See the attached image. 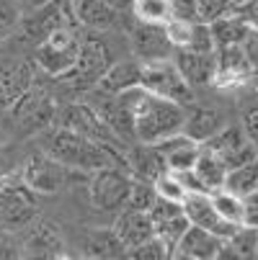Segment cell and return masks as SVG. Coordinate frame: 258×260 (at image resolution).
I'll list each match as a JSON object with an SVG mask.
<instances>
[{"label": "cell", "instance_id": "41", "mask_svg": "<svg viewBox=\"0 0 258 260\" xmlns=\"http://www.w3.org/2000/svg\"><path fill=\"white\" fill-rule=\"evenodd\" d=\"M13 175V162H11V155L6 150H0V183L8 180Z\"/></svg>", "mask_w": 258, "mask_h": 260}, {"label": "cell", "instance_id": "10", "mask_svg": "<svg viewBox=\"0 0 258 260\" xmlns=\"http://www.w3.org/2000/svg\"><path fill=\"white\" fill-rule=\"evenodd\" d=\"M129 44H132L134 57L145 64L173 59V54H176V47L168 39L165 26H150V23L134 21V26L129 28Z\"/></svg>", "mask_w": 258, "mask_h": 260}, {"label": "cell", "instance_id": "39", "mask_svg": "<svg viewBox=\"0 0 258 260\" xmlns=\"http://www.w3.org/2000/svg\"><path fill=\"white\" fill-rule=\"evenodd\" d=\"M238 16H240L253 31H258V0H253V3H250L248 8H243Z\"/></svg>", "mask_w": 258, "mask_h": 260}, {"label": "cell", "instance_id": "46", "mask_svg": "<svg viewBox=\"0 0 258 260\" xmlns=\"http://www.w3.org/2000/svg\"><path fill=\"white\" fill-rule=\"evenodd\" d=\"M0 230H3V227H0Z\"/></svg>", "mask_w": 258, "mask_h": 260}, {"label": "cell", "instance_id": "35", "mask_svg": "<svg viewBox=\"0 0 258 260\" xmlns=\"http://www.w3.org/2000/svg\"><path fill=\"white\" fill-rule=\"evenodd\" d=\"M240 126H243L245 137L250 139V144L258 150V101L250 103V106H245L243 116H240Z\"/></svg>", "mask_w": 258, "mask_h": 260}, {"label": "cell", "instance_id": "38", "mask_svg": "<svg viewBox=\"0 0 258 260\" xmlns=\"http://www.w3.org/2000/svg\"><path fill=\"white\" fill-rule=\"evenodd\" d=\"M245 224L258 227V191L245 196Z\"/></svg>", "mask_w": 258, "mask_h": 260}, {"label": "cell", "instance_id": "16", "mask_svg": "<svg viewBox=\"0 0 258 260\" xmlns=\"http://www.w3.org/2000/svg\"><path fill=\"white\" fill-rule=\"evenodd\" d=\"M114 230L122 237V242L127 245V250H134L142 242L158 237L150 211H137V209H122L114 219Z\"/></svg>", "mask_w": 258, "mask_h": 260}, {"label": "cell", "instance_id": "34", "mask_svg": "<svg viewBox=\"0 0 258 260\" xmlns=\"http://www.w3.org/2000/svg\"><path fill=\"white\" fill-rule=\"evenodd\" d=\"M21 26V11L13 6V0H0V36L11 34Z\"/></svg>", "mask_w": 258, "mask_h": 260}, {"label": "cell", "instance_id": "30", "mask_svg": "<svg viewBox=\"0 0 258 260\" xmlns=\"http://www.w3.org/2000/svg\"><path fill=\"white\" fill-rule=\"evenodd\" d=\"M155 193H158V199H165V201H173V204H183L186 201V188L181 185V180H178V175L176 173H170V170H165L155 183Z\"/></svg>", "mask_w": 258, "mask_h": 260}, {"label": "cell", "instance_id": "33", "mask_svg": "<svg viewBox=\"0 0 258 260\" xmlns=\"http://www.w3.org/2000/svg\"><path fill=\"white\" fill-rule=\"evenodd\" d=\"M199 3V21L214 23L233 13V0H196Z\"/></svg>", "mask_w": 258, "mask_h": 260}, {"label": "cell", "instance_id": "43", "mask_svg": "<svg viewBox=\"0 0 258 260\" xmlns=\"http://www.w3.org/2000/svg\"><path fill=\"white\" fill-rule=\"evenodd\" d=\"M23 3V8H26V13H31V11H39V8H44V6H49L52 0H21Z\"/></svg>", "mask_w": 258, "mask_h": 260}, {"label": "cell", "instance_id": "26", "mask_svg": "<svg viewBox=\"0 0 258 260\" xmlns=\"http://www.w3.org/2000/svg\"><path fill=\"white\" fill-rule=\"evenodd\" d=\"M212 26V36H214V44L217 49H227V47H243V42L248 39V34L253 31L240 16H225L219 18Z\"/></svg>", "mask_w": 258, "mask_h": 260}, {"label": "cell", "instance_id": "31", "mask_svg": "<svg viewBox=\"0 0 258 260\" xmlns=\"http://www.w3.org/2000/svg\"><path fill=\"white\" fill-rule=\"evenodd\" d=\"M173 245H168L163 237H153L142 242L139 247L129 250V260H170Z\"/></svg>", "mask_w": 258, "mask_h": 260}, {"label": "cell", "instance_id": "40", "mask_svg": "<svg viewBox=\"0 0 258 260\" xmlns=\"http://www.w3.org/2000/svg\"><path fill=\"white\" fill-rule=\"evenodd\" d=\"M217 260H248L233 242H227L225 240V245H222V250H219V255H217Z\"/></svg>", "mask_w": 258, "mask_h": 260}, {"label": "cell", "instance_id": "11", "mask_svg": "<svg viewBox=\"0 0 258 260\" xmlns=\"http://www.w3.org/2000/svg\"><path fill=\"white\" fill-rule=\"evenodd\" d=\"M204 147H209L212 152H217L219 157L225 160V165L233 170V168H240L250 160L258 157V150L250 144V139L245 137L243 126L240 124H227L222 132H219L214 139H209Z\"/></svg>", "mask_w": 258, "mask_h": 260}, {"label": "cell", "instance_id": "42", "mask_svg": "<svg viewBox=\"0 0 258 260\" xmlns=\"http://www.w3.org/2000/svg\"><path fill=\"white\" fill-rule=\"evenodd\" d=\"M108 6H111L117 13H122V16H127V13H132V6H134V0H106Z\"/></svg>", "mask_w": 258, "mask_h": 260}, {"label": "cell", "instance_id": "47", "mask_svg": "<svg viewBox=\"0 0 258 260\" xmlns=\"http://www.w3.org/2000/svg\"><path fill=\"white\" fill-rule=\"evenodd\" d=\"M85 260H88V257H85Z\"/></svg>", "mask_w": 258, "mask_h": 260}, {"label": "cell", "instance_id": "6", "mask_svg": "<svg viewBox=\"0 0 258 260\" xmlns=\"http://www.w3.org/2000/svg\"><path fill=\"white\" fill-rule=\"evenodd\" d=\"M36 219V201L34 191L23 183V178L11 175L0 183V227L16 232L26 230Z\"/></svg>", "mask_w": 258, "mask_h": 260}, {"label": "cell", "instance_id": "5", "mask_svg": "<svg viewBox=\"0 0 258 260\" xmlns=\"http://www.w3.org/2000/svg\"><path fill=\"white\" fill-rule=\"evenodd\" d=\"M80 44H83V36L78 34V28H60L47 42L34 47V59L47 75L65 78L78 62Z\"/></svg>", "mask_w": 258, "mask_h": 260}, {"label": "cell", "instance_id": "44", "mask_svg": "<svg viewBox=\"0 0 258 260\" xmlns=\"http://www.w3.org/2000/svg\"><path fill=\"white\" fill-rule=\"evenodd\" d=\"M170 260H196V257H194V255H189V252H183V250H178V247H173Z\"/></svg>", "mask_w": 258, "mask_h": 260}, {"label": "cell", "instance_id": "20", "mask_svg": "<svg viewBox=\"0 0 258 260\" xmlns=\"http://www.w3.org/2000/svg\"><path fill=\"white\" fill-rule=\"evenodd\" d=\"M70 3L78 23L88 31H98V34L111 31L122 18V13H117L106 0H70Z\"/></svg>", "mask_w": 258, "mask_h": 260}, {"label": "cell", "instance_id": "7", "mask_svg": "<svg viewBox=\"0 0 258 260\" xmlns=\"http://www.w3.org/2000/svg\"><path fill=\"white\" fill-rule=\"evenodd\" d=\"M78 18L72 13V3L70 0H52L49 6L31 11L21 18V34L23 39L34 47H39L42 42H47L49 36L60 28H78Z\"/></svg>", "mask_w": 258, "mask_h": 260}, {"label": "cell", "instance_id": "9", "mask_svg": "<svg viewBox=\"0 0 258 260\" xmlns=\"http://www.w3.org/2000/svg\"><path fill=\"white\" fill-rule=\"evenodd\" d=\"M142 88L160 95V98H168L173 103H181V106H189L196 98V90L183 80V75L178 72L173 59L145 64V70H142Z\"/></svg>", "mask_w": 258, "mask_h": 260}, {"label": "cell", "instance_id": "4", "mask_svg": "<svg viewBox=\"0 0 258 260\" xmlns=\"http://www.w3.org/2000/svg\"><path fill=\"white\" fill-rule=\"evenodd\" d=\"M114 54L108 49V44L101 39V36L91 34V36H83V44H80V54H78V62L72 67L65 78L67 85L72 88H98V83L103 80V75L114 64Z\"/></svg>", "mask_w": 258, "mask_h": 260}, {"label": "cell", "instance_id": "2", "mask_svg": "<svg viewBox=\"0 0 258 260\" xmlns=\"http://www.w3.org/2000/svg\"><path fill=\"white\" fill-rule=\"evenodd\" d=\"M122 101L129 106L134 116V137L142 144H158L160 139L183 132L186 124V106L160 98L150 90L132 88L122 93Z\"/></svg>", "mask_w": 258, "mask_h": 260}, {"label": "cell", "instance_id": "36", "mask_svg": "<svg viewBox=\"0 0 258 260\" xmlns=\"http://www.w3.org/2000/svg\"><path fill=\"white\" fill-rule=\"evenodd\" d=\"M173 18L181 21H199V3L196 0H170Z\"/></svg>", "mask_w": 258, "mask_h": 260}, {"label": "cell", "instance_id": "13", "mask_svg": "<svg viewBox=\"0 0 258 260\" xmlns=\"http://www.w3.org/2000/svg\"><path fill=\"white\" fill-rule=\"evenodd\" d=\"M183 211H186V216H189V221L194 227L209 230V232H214L217 237H222V240H230L240 230V227L230 224V221H225L222 216H219V211L214 209L212 193H191V196H186V201H183Z\"/></svg>", "mask_w": 258, "mask_h": 260}, {"label": "cell", "instance_id": "19", "mask_svg": "<svg viewBox=\"0 0 258 260\" xmlns=\"http://www.w3.org/2000/svg\"><path fill=\"white\" fill-rule=\"evenodd\" d=\"M34 85V72L26 62H8L0 64V111L13 108L26 90Z\"/></svg>", "mask_w": 258, "mask_h": 260}, {"label": "cell", "instance_id": "24", "mask_svg": "<svg viewBox=\"0 0 258 260\" xmlns=\"http://www.w3.org/2000/svg\"><path fill=\"white\" fill-rule=\"evenodd\" d=\"M248 75H250V67H248V59L243 54V47L217 49V83L219 85L243 83Z\"/></svg>", "mask_w": 258, "mask_h": 260}, {"label": "cell", "instance_id": "25", "mask_svg": "<svg viewBox=\"0 0 258 260\" xmlns=\"http://www.w3.org/2000/svg\"><path fill=\"white\" fill-rule=\"evenodd\" d=\"M194 170L202 178V183L209 188V193L225 188V180H227V173H230V168L225 165V160L219 157L217 152H212L209 147H204V144H202V155H199Z\"/></svg>", "mask_w": 258, "mask_h": 260}, {"label": "cell", "instance_id": "1", "mask_svg": "<svg viewBox=\"0 0 258 260\" xmlns=\"http://www.w3.org/2000/svg\"><path fill=\"white\" fill-rule=\"evenodd\" d=\"M42 152L52 155L62 165L93 175L103 168H127L124 152L117 150L114 144H103L91 137H83L67 126H52V132L42 139Z\"/></svg>", "mask_w": 258, "mask_h": 260}, {"label": "cell", "instance_id": "18", "mask_svg": "<svg viewBox=\"0 0 258 260\" xmlns=\"http://www.w3.org/2000/svg\"><path fill=\"white\" fill-rule=\"evenodd\" d=\"M124 160H127V170L137 178V180H147V183H155L168 168L163 155L158 152L155 144H142L134 142L132 147L124 150Z\"/></svg>", "mask_w": 258, "mask_h": 260}, {"label": "cell", "instance_id": "32", "mask_svg": "<svg viewBox=\"0 0 258 260\" xmlns=\"http://www.w3.org/2000/svg\"><path fill=\"white\" fill-rule=\"evenodd\" d=\"M158 201V193H155V185L147 183V180H137L134 178V185H132V193H129V201L124 209H137V211H150Z\"/></svg>", "mask_w": 258, "mask_h": 260}, {"label": "cell", "instance_id": "14", "mask_svg": "<svg viewBox=\"0 0 258 260\" xmlns=\"http://www.w3.org/2000/svg\"><path fill=\"white\" fill-rule=\"evenodd\" d=\"M173 62H176L178 72L183 75V80H186L194 90L217 85V52L214 54H202V52L178 49L173 54Z\"/></svg>", "mask_w": 258, "mask_h": 260}, {"label": "cell", "instance_id": "23", "mask_svg": "<svg viewBox=\"0 0 258 260\" xmlns=\"http://www.w3.org/2000/svg\"><path fill=\"white\" fill-rule=\"evenodd\" d=\"M222 245H225L222 237H217L214 232L191 224L186 232H183V237L178 240L176 247L183 250V252H189V255H194L196 260H217V255H219V250H222Z\"/></svg>", "mask_w": 258, "mask_h": 260}, {"label": "cell", "instance_id": "27", "mask_svg": "<svg viewBox=\"0 0 258 260\" xmlns=\"http://www.w3.org/2000/svg\"><path fill=\"white\" fill-rule=\"evenodd\" d=\"M132 18L137 23H150V26H165L173 18L170 0H134Z\"/></svg>", "mask_w": 258, "mask_h": 260}, {"label": "cell", "instance_id": "8", "mask_svg": "<svg viewBox=\"0 0 258 260\" xmlns=\"http://www.w3.org/2000/svg\"><path fill=\"white\" fill-rule=\"evenodd\" d=\"M21 178L34 193H57L78 178V170L62 165L60 160H54L47 152H39V155H31L23 162Z\"/></svg>", "mask_w": 258, "mask_h": 260}, {"label": "cell", "instance_id": "22", "mask_svg": "<svg viewBox=\"0 0 258 260\" xmlns=\"http://www.w3.org/2000/svg\"><path fill=\"white\" fill-rule=\"evenodd\" d=\"M225 126H227V124H225L222 111H217V108H212V106H196V108L186 111L183 134H189V137H191L194 142H199V144H207L209 139H214Z\"/></svg>", "mask_w": 258, "mask_h": 260}, {"label": "cell", "instance_id": "17", "mask_svg": "<svg viewBox=\"0 0 258 260\" xmlns=\"http://www.w3.org/2000/svg\"><path fill=\"white\" fill-rule=\"evenodd\" d=\"M83 255L88 260H129V250L114 227H96L83 237Z\"/></svg>", "mask_w": 258, "mask_h": 260}, {"label": "cell", "instance_id": "15", "mask_svg": "<svg viewBox=\"0 0 258 260\" xmlns=\"http://www.w3.org/2000/svg\"><path fill=\"white\" fill-rule=\"evenodd\" d=\"M155 147H158V152L163 155L165 168H168L170 173L194 170V168H196V160H199V155H202V144L194 142L189 134H183V132L160 139Z\"/></svg>", "mask_w": 258, "mask_h": 260}, {"label": "cell", "instance_id": "21", "mask_svg": "<svg viewBox=\"0 0 258 260\" xmlns=\"http://www.w3.org/2000/svg\"><path fill=\"white\" fill-rule=\"evenodd\" d=\"M142 70H145V62H139L137 57L114 62L111 70H108L103 75V80L98 83V90H103L108 95H122L132 88H139L142 85Z\"/></svg>", "mask_w": 258, "mask_h": 260}, {"label": "cell", "instance_id": "45", "mask_svg": "<svg viewBox=\"0 0 258 260\" xmlns=\"http://www.w3.org/2000/svg\"><path fill=\"white\" fill-rule=\"evenodd\" d=\"M255 260H258V252H255Z\"/></svg>", "mask_w": 258, "mask_h": 260}, {"label": "cell", "instance_id": "37", "mask_svg": "<svg viewBox=\"0 0 258 260\" xmlns=\"http://www.w3.org/2000/svg\"><path fill=\"white\" fill-rule=\"evenodd\" d=\"M243 54L248 59L250 75H258V31H250L248 39L243 42Z\"/></svg>", "mask_w": 258, "mask_h": 260}, {"label": "cell", "instance_id": "3", "mask_svg": "<svg viewBox=\"0 0 258 260\" xmlns=\"http://www.w3.org/2000/svg\"><path fill=\"white\" fill-rule=\"evenodd\" d=\"M134 175L127 168H103L88 175V196L93 209L103 214H119L132 193Z\"/></svg>", "mask_w": 258, "mask_h": 260}, {"label": "cell", "instance_id": "12", "mask_svg": "<svg viewBox=\"0 0 258 260\" xmlns=\"http://www.w3.org/2000/svg\"><path fill=\"white\" fill-rule=\"evenodd\" d=\"M11 111H13V119L18 124H23V129L54 126V119H57V108L52 106L49 95L42 88H36V83L26 90V95Z\"/></svg>", "mask_w": 258, "mask_h": 260}, {"label": "cell", "instance_id": "28", "mask_svg": "<svg viewBox=\"0 0 258 260\" xmlns=\"http://www.w3.org/2000/svg\"><path fill=\"white\" fill-rule=\"evenodd\" d=\"M225 188L238 193V196H250L258 191V157L240 165V168H233L227 173V180H225Z\"/></svg>", "mask_w": 258, "mask_h": 260}, {"label": "cell", "instance_id": "29", "mask_svg": "<svg viewBox=\"0 0 258 260\" xmlns=\"http://www.w3.org/2000/svg\"><path fill=\"white\" fill-rule=\"evenodd\" d=\"M212 201H214V209L219 211V216L225 221H230L235 227L245 224V199L243 196H238L227 188H219V191L212 193Z\"/></svg>", "mask_w": 258, "mask_h": 260}]
</instances>
